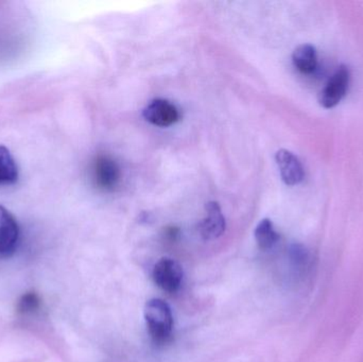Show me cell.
Returning a JSON list of instances; mask_svg holds the SVG:
<instances>
[{"instance_id": "9", "label": "cell", "mask_w": 363, "mask_h": 362, "mask_svg": "<svg viewBox=\"0 0 363 362\" xmlns=\"http://www.w3.org/2000/svg\"><path fill=\"white\" fill-rule=\"evenodd\" d=\"M292 62L298 72L311 74L317 69L318 55L315 48L311 45H300L292 53Z\"/></svg>"}, {"instance_id": "4", "label": "cell", "mask_w": 363, "mask_h": 362, "mask_svg": "<svg viewBox=\"0 0 363 362\" xmlns=\"http://www.w3.org/2000/svg\"><path fill=\"white\" fill-rule=\"evenodd\" d=\"M349 68L341 65L322 89L319 98L320 104L325 108H335L345 98L349 89Z\"/></svg>"}, {"instance_id": "7", "label": "cell", "mask_w": 363, "mask_h": 362, "mask_svg": "<svg viewBox=\"0 0 363 362\" xmlns=\"http://www.w3.org/2000/svg\"><path fill=\"white\" fill-rule=\"evenodd\" d=\"M206 217L199 225V232L203 239L213 240L225 232L226 222L218 202L211 201L205 205Z\"/></svg>"}, {"instance_id": "10", "label": "cell", "mask_w": 363, "mask_h": 362, "mask_svg": "<svg viewBox=\"0 0 363 362\" xmlns=\"http://www.w3.org/2000/svg\"><path fill=\"white\" fill-rule=\"evenodd\" d=\"M18 180V168L10 150L0 146V185H12Z\"/></svg>"}, {"instance_id": "1", "label": "cell", "mask_w": 363, "mask_h": 362, "mask_svg": "<svg viewBox=\"0 0 363 362\" xmlns=\"http://www.w3.org/2000/svg\"><path fill=\"white\" fill-rule=\"evenodd\" d=\"M145 319L153 342L165 344L172 339L174 317L172 310L161 299L150 300L145 307Z\"/></svg>"}, {"instance_id": "5", "label": "cell", "mask_w": 363, "mask_h": 362, "mask_svg": "<svg viewBox=\"0 0 363 362\" xmlns=\"http://www.w3.org/2000/svg\"><path fill=\"white\" fill-rule=\"evenodd\" d=\"M143 116L157 127H170L180 120V111L165 99H155L144 108Z\"/></svg>"}, {"instance_id": "3", "label": "cell", "mask_w": 363, "mask_h": 362, "mask_svg": "<svg viewBox=\"0 0 363 362\" xmlns=\"http://www.w3.org/2000/svg\"><path fill=\"white\" fill-rule=\"evenodd\" d=\"M91 174L95 184L104 191H113L121 182V168L108 155L96 157L91 166Z\"/></svg>"}, {"instance_id": "2", "label": "cell", "mask_w": 363, "mask_h": 362, "mask_svg": "<svg viewBox=\"0 0 363 362\" xmlns=\"http://www.w3.org/2000/svg\"><path fill=\"white\" fill-rule=\"evenodd\" d=\"M152 276L160 288L166 293H174L180 289L183 281V269L178 261L164 257L155 264Z\"/></svg>"}, {"instance_id": "11", "label": "cell", "mask_w": 363, "mask_h": 362, "mask_svg": "<svg viewBox=\"0 0 363 362\" xmlns=\"http://www.w3.org/2000/svg\"><path fill=\"white\" fill-rule=\"evenodd\" d=\"M255 238L258 247L262 250H270L279 239V233L275 231L274 225L270 219H264L260 221L255 230Z\"/></svg>"}, {"instance_id": "8", "label": "cell", "mask_w": 363, "mask_h": 362, "mask_svg": "<svg viewBox=\"0 0 363 362\" xmlns=\"http://www.w3.org/2000/svg\"><path fill=\"white\" fill-rule=\"evenodd\" d=\"M281 179L288 186L300 184L304 179V168L300 159L286 149L277 151L275 155Z\"/></svg>"}, {"instance_id": "12", "label": "cell", "mask_w": 363, "mask_h": 362, "mask_svg": "<svg viewBox=\"0 0 363 362\" xmlns=\"http://www.w3.org/2000/svg\"><path fill=\"white\" fill-rule=\"evenodd\" d=\"M40 307V299L34 293H26L19 300L17 310L23 315L32 314Z\"/></svg>"}, {"instance_id": "6", "label": "cell", "mask_w": 363, "mask_h": 362, "mask_svg": "<svg viewBox=\"0 0 363 362\" xmlns=\"http://www.w3.org/2000/svg\"><path fill=\"white\" fill-rule=\"evenodd\" d=\"M18 242L19 227L16 219L6 208L0 205V255H12Z\"/></svg>"}]
</instances>
